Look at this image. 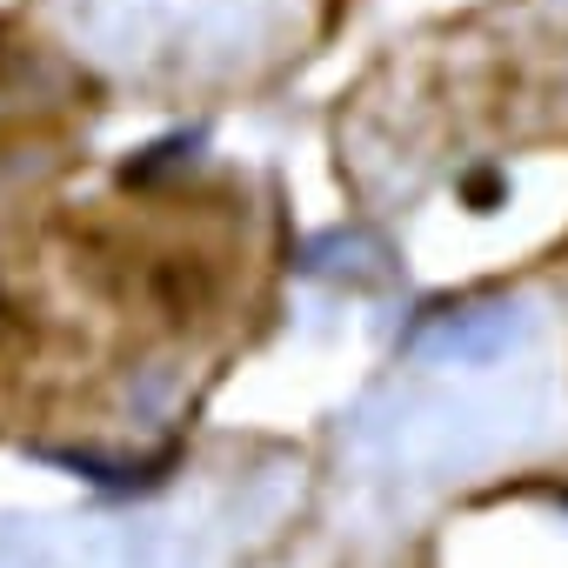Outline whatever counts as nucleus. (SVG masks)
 I'll return each mask as SVG.
<instances>
[]
</instances>
